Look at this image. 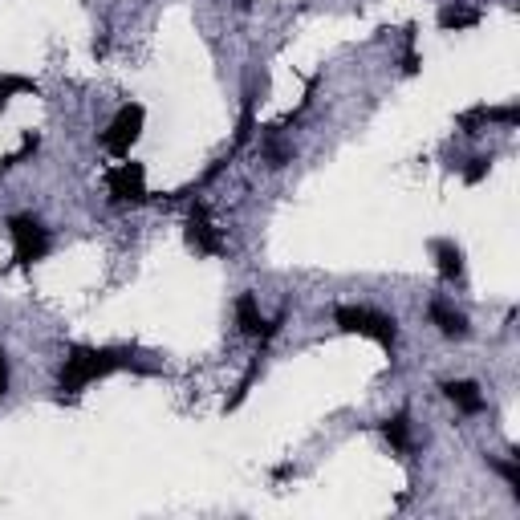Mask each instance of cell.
I'll return each instance as SVG.
<instances>
[{"mask_svg": "<svg viewBox=\"0 0 520 520\" xmlns=\"http://www.w3.org/2000/svg\"><path fill=\"white\" fill-rule=\"evenodd\" d=\"M130 358L126 350H98V346H74L70 354H65V362H61V390H70V395H78L82 386H90V382H98V378H106V374H114V370H126Z\"/></svg>", "mask_w": 520, "mask_h": 520, "instance_id": "obj_1", "label": "cell"}, {"mask_svg": "<svg viewBox=\"0 0 520 520\" xmlns=\"http://www.w3.org/2000/svg\"><path fill=\"white\" fill-rule=\"evenodd\" d=\"M334 321H338L342 334L370 338V342H378V346H386V350H395V342H399L395 317L374 313V309H362V305H338V309H334Z\"/></svg>", "mask_w": 520, "mask_h": 520, "instance_id": "obj_2", "label": "cell"}, {"mask_svg": "<svg viewBox=\"0 0 520 520\" xmlns=\"http://www.w3.org/2000/svg\"><path fill=\"white\" fill-rule=\"evenodd\" d=\"M9 232H13V256H17V265H37V260H45V252H49V232L41 228L37 216H13V220H9Z\"/></svg>", "mask_w": 520, "mask_h": 520, "instance_id": "obj_3", "label": "cell"}, {"mask_svg": "<svg viewBox=\"0 0 520 520\" xmlns=\"http://www.w3.org/2000/svg\"><path fill=\"white\" fill-rule=\"evenodd\" d=\"M143 122H147V114H143V106H122L118 114H114V122L106 126V135H102V147L110 151V155H130V147L139 143V135H143Z\"/></svg>", "mask_w": 520, "mask_h": 520, "instance_id": "obj_4", "label": "cell"}, {"mask_svg": "<svg viewBox=\"0 0 520 520\" xmlns=\"http://www.w3.org/2000/svg\"><path fill=\"white\" fill-rule=\"evenodd\" d=\"M106 191L114 204H139L147 200V171L143 163H118L106 171Z\"/></svg>", "mask_w": 520, "mask_h": 520, "instance_id": "obj_5", "label": "cell"}, {"mask_svg": "<svg viewBox=\"0 0 520 520\" xmlns=\"http://www.w3.org/2000/svg\"><path fill=\"white\" fill-rule=\"evenodd\" d=\"M187 240H191L195 252H208V256H220V252H224V236H220V228L208 220L204 208L191 212V220H187Z\"/></svg>", "mask_w": 520, "mask_h": 520, "instance_id": "obj_6", "label": "cell"}, {"mask_svg": "<svg viewBox=\"0 0 520 520\" xmlns=\"http://www.w3.org/2000/svg\"><path fill=\"white\" fill-rule=\"evenodd\" d=\"M236 325H240V334H248V338H273L277 334V321L260 317L252 293H240V301H236Z\"/></svg>", "mask_w": 520, "mask_h": 520, "instance_id": "obj_7", "label": "cell"}, {"mask_svg": "<svg viewBox=\"0 0 520 520\" xmlns=\"http://www.w3.org/2000/svg\"><path fill=\"white\" fill-rule=\"evenodd\" d=\"M443 395L460 407L464 415H476V411H484V395H480V386L476 382H468V378H460V382H443Z\"/></svg>", "mask_w": 520, "mask_h": 520, "instance_id": "obj_8", "label": "cell"}, {"mask_svg": "<svg viewBox=\"0 0 520 520\" xmlns=\"http://www.w3.org/2000/svg\"><path fill=\"white\" fill-rule=\"evenodd\" d=\"M431 321L439 325V334H443V338H468V317H464V313H455V309L443 305V301L431 305Z\"/></svg>", "mask_w": 520, "mask_h": 520, "instance_id": "obj_9", "label": "cell"}, {"mask_svg": "<svg viewBox=\"0 0 520 520\" xmlns=\"http://www.w3.org/2000/svg\"><path fill=\"white\" fill-rule=\"evenodd\" d=\"M435 260H439V277L443 281H460L464 277V252L451 240H435Z\"/></svg>", "mask_w": 520, "mask_h": 520, "instance_id": "obj_10", "label": "cell"}, {"mask_svg": "<svg viewBox=\"0 0 520 520\" xmlns=\"http://www.w3.org/2000/svg\"><path fill=\"white\" fill-rule=\"evenodd\" d=\"M472 25H480V13L476 9H464V5H447L443 13H439V29H472Z\"/></svg>", "mask_w": 520, "mask_h": 520, "instance_id": "obj_11", "label": "cell"}, {"mask_svg": "<svg viewBox=\"0 0 520 520\" xmlns=\"http://www.w3.org/2000/svg\"><path fill=\"white\" fill-rule=\"evenodd\" d=\"M382 435L395 443L399 451H411V419L407 415H395V419H386L382 423Z\"/></svg>", "mask_w": 520, "mask_h": 520, "instance_id": "obj_12", "label": "cell"}, {"mask_svg": "<svg viewBox=\"0 0 520 520\" xmlns=\"http://www.w3.org/2000/svg\"><path fill=\"white\" fill-rule=\"evenodd\" d=\"M13 94H37V82H29V78H17V74L0 78V110L9 106V98H13Z\"/></svg>", "mask_w": 520, "mask_h": 520, "instance_id": "obj_13", "label": "cell"}, {"mask_svg": "<svg viewBox=\"0 0 520 520\" xmlns=\"http://www.w3.org/2000/svg\"><path fill=\"white\" fill-rule=\"evenodd\" d=\"M488 167H492V159H472V167L464 171V179H468V183H480V179L488 175Z\"/></svg>", "mask_w": 520, "mask_h": 520, "instance_id": "obj_14", "label": "cell"}, {"mask_svg": "<svg viewBox=\"0 0 520 520\" xmlns=\"http://www.w3.org/2000/svg\"><path fill=\"white\" fill-rule=\"evenodd\" d=\"M5 390H9V358L0 350V399H5Z\"/></svg>", "mask_w": 520, "mask_h": 520, "instance_id": "obj_15", "label": "cell"}]
</instances>
